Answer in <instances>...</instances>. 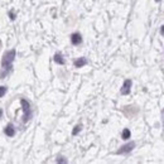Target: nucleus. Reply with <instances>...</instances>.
<instances>
[{"instance_id":"20e7f679","label":"nucleus","mask_w":164,"mask_h":164,"mask_svg":"<svg viewBox=\"0 0 164 164\" xmlns=\"http://www.w3.org/2000/svg\"><path fill=\"white\" fill-rule=\"evenodd\" d=\"M131 85H133L131 80H125V81H124V85H123V87H121V90H120L121 95H129L130 91H131Z\"/></svg>"},{"instance_id":"dca6fc26","label":"nucleus","mask_w":164,"mask_h":164,"mask_svg":"<svg viewBox=\"0 0 164 164\" xmlns=\"http://www.w3.org/2000/svg\"><path fill=\"white\" fill-rule=\"evenodd\" d=\"M1 115H3V110H1V109H0V118H1Z\"/></svg>"},{"instance_id":"9b49d317","label":"nucleus","mask_w":164,"mask_h":164,"mask_svg":"<svg viewBox=\"0 0 164 164\" xmlns=\"http://www.w3.org/2000/svg\"><path fill=\"white\" fill-rule=\"evenodd\" d=\"M7 91H8V88L5 86H0V97H3L5 94H7Z\"/></svg>"},{"instance_id":"7ed1b4c3","label":"nucleus","mask_w":164,"mask_h":164,"mask_svg":"<svg viewBox=\"0 0 164 164\" xmlns=\"http://www.w3.org/2000/svg\"><path fill=\"white\" fill-rule=\"evenodd\" d=\"M135 148V142H130V143H127L125 145H123L116 153L118 154H127V153H130V151Z\"/></svg>"},{"instance_id":"ddd939ff","label":"nucleus","mask_w":164,"mask_h":164,"mask_svg":"<svg viewBox=\"0 0 164 164\" xmlns=\"http://www.w3.org/2000/svg\"><path fill=\"white\" fill-rule=\"evenodd\" d=\"M9 15H10V19H11V20H14V19H15V15H14V13H13V11H10V13H9Z\"/></svg>"},{"instance_id":"39448f33","label":"nucleus","mask_w":164,"mask_h":164,"mask_svg":"<svg viewBox=\"0 0 164 164\" xmlns=\"http://www.w3.org/2000/svg\"><path fill=\"white\" fill-rule=\"evenodd\" d=\"M71 43L73 46H78L82 43V35L80 33H73L71 35Z\"/></svg>"},{"instance_id":"0eeeda50","label":"nucleus","mask_w":164,"mask_h":164,"mask_svg":"<svg viewBox=\"0 0 164 164\" xmlns=\"http://www.w3.org/2000/svg\"><path fill=\"white\" fill-rule=\"evenodd\" d=\"M73 64H75V67L81 68V67H83L85 64H87V59L85 58V57H80V58H77V59L75 61Z\"/></svg>"},{"instance_id":"f257e3e1","label":"nucleus","mask_w":164,"mask_h":164,"mask_svg":"<svg viewBox=\"0 0 164 164\" xmlns=\"http://www.w3.org/2000/svg\"><path fill=\"white\" fill-rule=\"evenodd\" d=\"M15 56H16V51L15 49H10V51H7L4 53L3 56V59H1V71H0V78H5L9 72H11L13 70V62L15 59Z\"/></svg>"},{"instance_id":"2eb2a0df","label":"nucleus","mask_w":164,"mask_h":164,"mask_svg":"<svg viewBox=\"0 0 164 164\" xmlns=\"http://www.w3.org/2000/svg\"><path fill=\"white\" fill-rule=\"evenodd\" d=\"M162 115H163V121H164V109L162 110Z\"/></svg>"},{"instance_id":"9d476101","label":"nucleus","mask_w":164,"mask_h":164,"mask_svg":"<svg viewBox=\"0 0 164 164\" xmlns=\"http://www.w3.org/2000/svg\"><path fill=\"white\" fill-rule=\"evenodd\" d=\"M81 129H82V126H81V125H77V126H75V129L72 130V135H77L78 133L81 131Z\"/></svg>"},{"instance_id":"423d86ee","label":"nucleus","mask_w":164,"mask_h":164,"mask_svg":"<svg viewBox=\"0 0 164 164\" xmlns=\"http://www.w3.org/2000/svg\"><path fill=\"white\" fill-rule=\"evenodd\" d=\"M4 133H5V135H8L9 138L14 136L15 135V127L13 126V124H8L7 127L4 129Z\"/></svg>"},{"instance_id":"4468645a","label":"nucleus","mask_w":164,"mask_h":164,"mask_svg":"<svg viewBox=\"0 0 164 164\" xmlns=\"http://www.w3.org/2000/svg\"><path fill=\"white\" fill-rule=\"evenodd\" d=\"M160 34L164 37V25H162V28H160Z\"/></svg>"},{"instance_id":"1a4fd4ad","label":"nucleus","mask_w":164,"mask_h":164,"mask_svg":"<svg viewBox=\"0 0 164 164\" xmlns=\"http://www.w3.org/2000/svg\"><path fill=\"white\" fill-rule=\"evenodd\" d=\"M130 136H131L130 130L129 129H124L123 130V134H121V138H123L124 140H127V139H130Z\"/></svg>"},{"instance_id":"f03ea898","label":"nucleus","mask_w":164,"mask_h":164,"mask_svg":"<svg viewBox=\"0 0 164 164\" xmlns=\"http://www.w3.org/2000/svg\"><path fill=\"white\" fill-rule=\"evenodd\" d=\"M20 105H22V109H23V123H28L32 118V107H30V104L29 101L25 100V99H22L20 100Z\"/></svg>"},{"instance_id":"f8f14e48","label":"nucleus","mask_w":164,"mask_h":164,"mask_svg":"<svg viewBox=\"0 0 164 164\" xmlns=\"http://www.w3.org/2000/svg\"><path fill=\"white\" fill-rule=\"evenodd\" d=\"M57 163H67V159H64L63 157H59L57 159Z\"/></svg>"},{"instance_id":"f3484780","label":"nucleus","mask_w":164,"mask_h":164,"mask_svg":"<svg viewBox=\"0 0 164 164\" xmlns=\"http://www.w3.org/2000/svg\"><path fill=\"white\" fill-rule=\"evenodd\" d=\"M0 48H1V40H0Z\"/></svg>"},{"instance_id":"a211bd4d","label":"nucleus","mask_w":164,"mask_h":164,"mask_svg":"<svg viewBox=\"0 0 164 164\" xmlns=\"http://www.w3.org/2000/svg\"><path fill=\"white\" fill-rule=\"evenodd\" d=\"M155 1H157V3H159V1H160V0H155Z\"/></svg>"},{"instance_id":"6e6552de","label":"nucleus","mask_w":164,"mask_h":164,"mask_svg":"<svg viewBox=\"0 0 164 164\" xmlns=\"http://www.w3.org/2000/svg\"><path fill=\"white\" fill-rule=\"evenodd\" d=\"M54 62L58 63V64H64V58L62 57V54H61V53L54 54Z\"/></svg>"}]
</instances>
